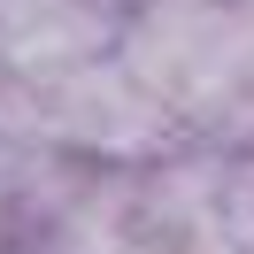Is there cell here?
Segmentation results:
<instances>
[{"instance_id":"6da1fadb","label":"cell","mask_w":254,"mask_h":254,"mask_svg":"<svg viewBox=\"0 0 254 254\" xmlns=\"http://www.w3.org/2000/svg\"><path fill=\"white\" fill-rule=\"evenodd\" d=\"M16 93V139H39L54 154L85 162V170H146L170 146H185L177 116L131 77L116 54L100 62H77L62 77H31L8 85Z\"/></svg>"}]
</instances>
